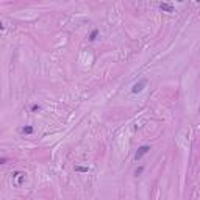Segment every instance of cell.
Returning <instances> with one entry per match:
<instances>
[{"label":"cell","instance_id":"cell-1","mask_svg":"<svg viewBox=\"0 0 200 200\" xmlns=\"http://www.w3.org/2000/svg\"><path fill=\"white\" fill-rule=\"evenodd\" d=\"M149 150H150V147L149 145H142V147H139V150L136 152V155H135V159L138 161V159H141L145 153H149Z\"/></svg>","mask_w":200,"mask_h":200},{"label":"cell","instance_id":"cell-2","mask_svg":"<svg viewBox=\"0 0 200 200\" xmlns=\"http://www.w3.org/2000/svg\"><path fill=\"white\" fill-rule=\"evenodd\" d=\"M144 84H145V80H142V81H141V83H136L135 86H133V92H141V91L144 89Z\"/></svg>","mask_w":200,"mask_h":200},{"label":"cell","instance_id":"cell-3","mask_svg":"<svg viewBox=\"0 0 200 200\" xmlns=\"http://www.w3.org/2000/svg\"><path fill=\"white\" fill-rule=\"evenodd\" d=\"M159 8H161V9H166V11H172V5H167V3H161L159 5Z\"/></svg>","mask_w":200,"mask_h":200},{"label":"cell","instance_id":"cell-4","mask_svg":"<svg viewBox=\"0 0 200 200\" xmlns=\"http://www.w3.org/2000/svg\"><path fill=\"white\" fill-rule=\"evenodd\" d=\"M22 133L23 135H31V133H33V127H23Z\"/></svg>","mask_w":200,"mask_h":200},{"label":"cell","instance_id":"cell-5","mask_svg":"<svg viewBox=\"0 0 200 200\" xmlns=\"http://www.w3.org/2000/svg\"><path fill=\"white\" fill-rule=\"evenodd\" d=\"M97 33H98L97 30H94V31H92V33L89 34V41H94V39H95V36H97Z\"/></svg>","mask_w":200,"mask_h":200},{"label":"cell","instance_id":"cell-6","mask_svg":"<svg viewBox=\"0 0 200 200\" xmlns=\"http://www.w3.org/2000/svg\"><path fill=\"white\" fill-rule=\"evenodd\" d=\"M142 170H144V169H142V167H139V169H136V172H135V174H136V175H139V174H141V172H142Z\"/></svg>","mask_w":200,"mask_h":200},{"label":"cell","instance_id":"cell-7","mask_svg":"<svg viewBox=\"0 0 200 200\" xmlns=\"http://www.w3.org/2000/svg\"><path fill=\"white\" fill-rule=\"evenodd\" d=\"M36 110H39L38 105H33V106H31V111H36Z\"/></svg>","mask_w":200,"mask_h":200}]
</instances>
